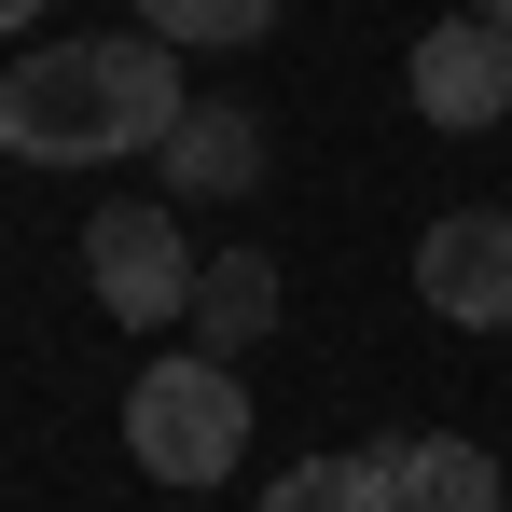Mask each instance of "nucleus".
I'll use <instances>...</instances> for the list:
<instances>
[{"mask_svg":"<svg viewBox=\"0 0 512 512\" xmlns=\"http://www.w3.org/2000/svg\"><path fill=\"white\" fill-rule=\"evenodd\" d=\"M180 56L153 28H97V42H28L0 70V153L14 167H111V153H167L180 139Z\"/></svg>","mask_w":512,"mask_h":512,"instance_id":"obj_1","label":"nucleus"},{"mask_svg":"<svg viewBox=\"0 0 512 512\" xmlns=\"http://www.w3.org/2000/svg\"><path fill=\"white\" fill-rule=\"evenodd\" d=\"M125 457L153 471V485H222L236 457H250V388H236V360H153L139 388H125Z\"/></svg>","mask_w":512,"mask_h":512,"instance_id":"obj_2","label":"nucleus"},{"mask_svg":"<svg viewBox=\"0 0 512 512\" xmlns=\"http://www.w3.org/2000/svg\"><path fill=\"white\" fill-rule=\"evenodd\" d=\"M84 277H97V305H111L125 333H167V319H194V277H208V263L180 250L167 208H97L84 222Z\"/></svg>","mask_w":512,"mask_h":512,"instance_id":"obj_3","label":"nucleus"},{"mask_svg":"<svg viewBox=\"0 0 512 512\" xmlns=\"http://www.w3.org/2000/svg\"><path fill=\"white\" fill-rule=\"evenodd\" d=\"M402 97H416L429 125H457V139H471V125H499V111H512V42L471 14V0H457V14H429V28H416Z\"/></svg>","mask_w":512,"mask_h":512,"instance_id":"obj_4","label":"nucleus"},{"mask_svg":"<svg viewBox=\"0 0 512 512\" xmlns=\"http://www.w3.org/2000/svg\"><path fill=\"white\" fill-rule=\"evenodd\" d=\"M416 291L457 333H512V208H443L416 236Z\"/></svg>","mask_w":512,"mask_h":512,"instance_id":"obj_5","label":"nucleus"},{"mask_svg":"<svg viewBox=\"0 0 512 512\" xmlns=\"http://www.w3.org/2000/svg\"><path fill=\"white\" fill-rule=\"evenodd\" d=\"M153 167H167V194H250V180H263V125L236 111V97H194Z\"/></svg>","mask_w":512,"mask_h":512,"instance_id":"obj_6","label":"nucleus"},{"mask_svg":"<svg viewBox=\"0 0 512 512\" xmlns=\"http://www.w3.org/2000/svg\"><path fill=\"white\" fill-rule=\"evenodd\" d=\"M263 512H416L402 499V443H346V457H305V471H277Z\"/></svg>","mask_w":512,"mask_h":512,"instance_id":"obj_7","label":"nucleus"},{"mask_svg":"<svg viewBox=\"0 0 512 512\" xmlns=\"http://www.w3.org/2000/svg\"><path fill=\"white\" fill-rule=\"evenodd\" d=\"M194 333H208V360L263 346V333H277V263H263V250H222L208 277H194Z\"/></svg>","mask_w":512,"mask_h":512,"instance_id":"obj_8","label":"nucleus"},{"mask_svg":"<svg viewBox=\"0 0 512 512\" xmlns=\"http://www.w3.org/2000/svg\"><path fill=\"white\" fill-rule=\"evenodd\" d=\"M402 499H416V512H512V499H499V457H485V443H457V429L402 443Z\"/></svg>","mask_w":512,"mask_h":512,"instance_id":"obj_9","label":"nucleus"},{"mask_svg":"<svg viewBox=\"0 0 512 512\" xmlns=\"http://www.w3.org/2000/svg\"><path fill=\"white\" fill-rule=\"evenodd\" d=\"M125 28H153L167 56H208V42H263L277 0H125Z\"/></svg>","mask_w":512,"mask_h":512,"instance_id":"obj_10","label":"nucleus"},{"mask_svg":"<svg viewBox=\"0 0 512 512\" xmlns=\"http://www.w3.org/2000/svg\"><path fill=\"white\" fill-rule=\"evenodd\" d=\"M471 14H485V28H499V42H512V0H471Z\"/></svg>","mask_w":512,"mask_h":512,"instance_id":"obj_11","label":"nucleus"},{"mask_svg":"<svg viewBox=\"0 0 512 512\" xmlns=\"http://www.w3.org/2000/svg\"><path fill=\"white\" fill-rule=\"evenodd\" d=\"M28 14H42V0H0V28H28Z\"/></svg>","mask_w":512,"mask_h":512,"instance_id":"obj_12","label":"nucleus"}]
</instances>
